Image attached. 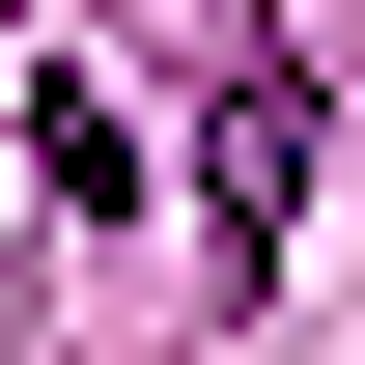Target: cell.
I'll use <instances>...</instances> for the list:
<instances>
[{
	"label": "cell",
	"instance_id": "6da1fadb",
	"mask_svg": "<svg viewBox=\"0 0 365 365\" xmlns=\"http://www.w3.org/2000/svg\"><path fill=\"white\" fill-rule=\"evenodd\" d=\"M281 197H309V56H225V281H281Z\"/></svg>",
	"mask_w": 365,
	"mask_h": 365
}]
</instances>
